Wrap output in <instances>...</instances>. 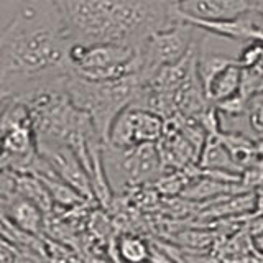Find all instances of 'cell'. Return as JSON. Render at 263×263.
Listing matches in <instances>:
<instances>
[{
	"instance_id": "6da1fadb",
	"label": "cell",
	"mask_w": 263,
	"mask_h": 263,
	"mask_svg": "<svg viewBox=\"0 0 263 263\" xmlns=\"http://www.w3.org/2000/svg\"><path fill=\"white\" fill-rule=\"evenodd\" d=\"M72 40L54 0H27L0 33V92L23 101L64 86Z\"/></svg>"
},
{
	"instance_id": "7a4b0ae2",
	"label": "cell",
	"mask_w": 263,
	"mask_h": 263,
	"mask_svg": "<svg viewBox=\"0 0 263 263\" xmlns=\"http://www.w3.org/2000/svg\"><path fill=\"white\" fill-rule=\"evenodd\" d=\"M72 43H120L140 48L164 27L181 22L170 0H54Z\"/></svg>"
},
{
	"instance_id": "3957f363",
	"label": "cell",
	"mask_w": 263,
	"mask_h": 263,
	"mask_svg": "<svg viewBox=\"0 0 263 263\" xmlns=\"http://www.w3.org/2000/svg\"><path fill=\"white\" fill-rule=\"evenodd\" d=\"M145 84L138 74L120 79L90 81L72 72L66 79V92L78 109L89 115L97 135L107 143L115 117L137 101Z\"/></svg>"
},
{
	"instance_id": "277c9868",
	"label": "cell",
	"mask_w": 263,
	"mask_h": 263,
	"mask_svg": "<svg viewBox=\"0 0 263 263\" xmlns=\"http://www.w3.org/2000/svg\"><path fill=\"white\" fill-rule=\"evenodd\" d=\"M69 61L74 74L90 81L120 79L132 74L140 76L138 48L130 45L72 43Z\"/></svg>"
},
{
	"instance_id": "5b68a950",
	"label": "cell",
	"mask_w": 263,
	"mask_h": 263,
	"mask_svg": "<svg viewBox=\"0 0 263 263\" xmlns=\"http://www.w3.org/2000/svg\"><path fill=\"white\" fill-rule=\"evenodd\" d=\"M196 27L181 20L152 33L138 48L140 78L145 82L163 66L179 61L194 45Z\"/></svg>"
},
{
	"instance_id": "8992f818",
	"label": "cell",
	"mask_w": 263,
	"mask_h": 263,
	"mask_svg": "<svg viewBox=\"0 0 263 263\" xmlns=\"http://www.w3.org/2000/svg\"><path fill=\"white\" fill-rule=\"evenodd\" d=\"M164 128L166 122L160 114L138 105H128L115 117L107 143L117 148L156 143L164 134Z\"/></svg>"
},
{
	"instance_id": "52a82bcc",
	"label": "cell",
	"mask_w": 263,
	"mask_h": 263,
	"mask_svg": "<svg viewBox=\"0 0 263 263\" xmlns=\"http://www.w3.org/2000/svg\"><path fill=\"white\" fill-rule=\"evenodd\" d=\"M38 155L51 164V168L58 173V176L64 179L71 187L84 196L86 199H96L92 184H90L89 175L81 163L79 156L66 143H56V142H35Z\"/></svg>"
},
{
	"instance_id": "ba28073f",
	"label": "cell",
	"mask_w": 263,
	"mask_h": 263,
	"mask_svg": "<svg viewBox=\"0 0 263 263\" xmlns=\"http://www.w3.org/2000/svg\"><path fill=\"white\" fill-rule=\"evenodd\" d=\"M181 20H232L252 10L250 0H184L176 5Z\"/></svg>"
},
{
	"instance_id": "9c48e42d",
	"label": "cell",
	"mask_w": 263,
	"mask_h": 263,
	"mask_svg": "<svg viewBox=\"0 0 263 263\" xmlns=\"http://www.w3.org/2000/svg\"><path fill=\"white\" fill-rule=\"evenodd\" d=\"M202 87H204L205 97H208V101L212 105L237 96L242 90L240 64H238V61L230 63L229 66H226V68L217 71L209 81H205Z\"/></svg>"
},
{
	"instance_id": "30bf717a",
	"label": "cell",
	"mask_w": 263,
	"mask_h": 263,
	"mask_svg": "<svg viewBox=\"0 0 263 263\" xmlns=\"http://www.w3.org/2000/svg\"><path fill=\"white\" fill-rule=\"evenodd\" d=\"M12 216L16 226H20L31 234H36L41 229V209L28 197H22L13 204Z\"/></svg>"
},
{
	"instance_id": "8fae6325",
	"label": "cell",
	"mask_w": 263,
	"mask_h": 263,
	"mask_svg": "<svg viewBox=\"0 0 263 263\" xmlns=\"http://www.w3.org/2000/svg\"><path fill=\"white\" fill-rule=\"evenodd\" d=\"M117 252L122 260L143 261L150 258V243L137 235H122L117 242Z\"/></svg>"
},
{
	"instance_id": "7c38bea8",
	"label": "cell",
	"mask_w": 263,
	"mask_h": 263,
	"mask_svg": "<svg viewBox=\"0 0 263 263\" xmlns=\"http://www.w3.org/2000/svg\"><path fill=\"white\" fill-rule=\"evenodd\" d=\"M247 117H249L250 128L263 135V90L253 94L249 99V107H247Z\"/></svg>"
},
{
	"instance_id": "4fadbf2b",
	"label": "cell",
	"mask_w": 263,
	"mask_h": 263,
	"mask_svg": "<svg viewBox=\"0 0 263 263\" xmlns=\"http://www.w3.org/2000/svg\"><path fill=\"white\" fill-rule=\"evenodd\" d=\"M170 2H171L173 5H178V4H181V2H184V0H170Z\"/></svg>"
}]
</instances>
